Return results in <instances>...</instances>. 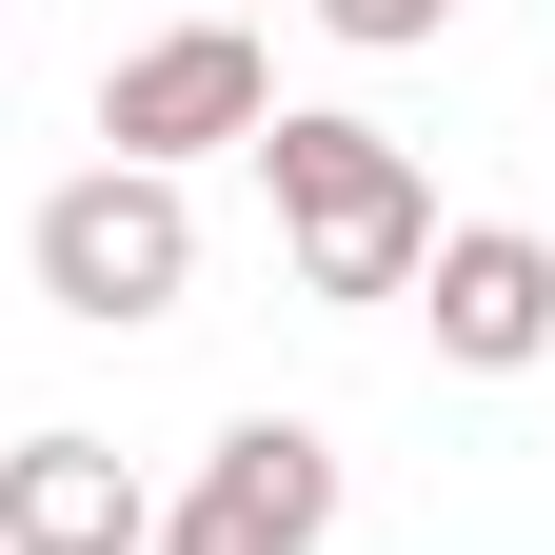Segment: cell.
<instances>
[{"label": "cell", "mask_w": 555, "mask_h": 555, "mask_svg": "<svg viewBox=\"0 0 555 555\" xmlns=\"http://www.w3.org/2000/svg\"><path fill=\"white\" fill-rule=\"evenodd\" d=\"M258 198H278V258H298V298H337V318L437 278V179H416L358 100H278V119H258Z\"/></svg>", "instance_id": "6da1fadb"}, {"label": "cell", "mask_w": 555, "mask_h": 555, "mask_svg": "<svg viewBox=\"0 0 555 555\" xmlns=\"http://www.w3.org/2000/svg\"><path fill=\"white\" fill-rule=\"evenodd\" d=\"M298 21H318L337 60H416V40H456V0H298Z\"/></svg>", "instance_id": "52a82bcc"}, {"label": "cell", "mask_w": 555, "mask_h": 555, "mask_svg": "<svg viewBox=\"0 0 555 555\" xmlns=\"http://www.w3.org/2000/svg\"><path fill=\"white\" fill-rule=\"evenodd\" d=\"M0 21H21V0H0Z\"/></svg>", "instance_id": "9c48e42d"}, {"label": "cell", "mask_w": 555, "mask_h": 555, "mask_svg": "<svg viewBox=\"0 0 555 555\" xmlns=\"http://www.w3.org/2000/svg\"><path fill=\"white\" fill-rule=\"evenodd\" d=\"M0 555H159V476L80 416H40L21 456H0Z\"/></svg>", "instance_id": "8992f818"}, {"label": "cell", "mask_w": 555, "mask_h": 555, "mask_svg": "<svg viewBox=\"0 0 555 555\" xmlns=\"http://www.w3.org/2000/svg\"><path fill=\"white\" fill-rule=\"evenodd\" d=\"M21 278H40V318L139 337V318H179V298H198V198H179V179H139V159H80V179L21 219Z\"/></svg>", "instance_id": "7a4b0ae2"}, {"label": "cell", "mask_w": 555, "mask_h": 555, "mask_svg": "<svg viewBox=\"0 0 555 555\" xmlns=\"http://www.w3.org/2000/svg\"><path fill=\"white\" fill-rule=\"evenodd\" d=\"M258 119H278V60H258V21H159V40H119L100 60V159H139V179H179V159H258Z\"/></svg>", "instance_id": "3957f363"}, {"label": "cell", "mask_w": 555, "mask_h": 555, "mask_svg": "<svg viewBox=\"0 0 555 555\" xmlns=\"http://www.w3.org/2000/svg\"><path fill=\"white\" fill-rule=\"evenodd\" d=\"M318 535H337V437L318 416H238L159 496V555H318Z\"/></svg>", "instance_id": "277c9868"}, {"label": "cell", "mask_w": 555, "mask_h": 555, "mask_svg": "<svg viewBox=\"0 0 555 555\" xmlns=\"http://www.w3.org/2000/svg\"><path fill=\"white\" fill-rule=\"evenodd\" d=\"M179 21H258V0H179Z\"/></svg>", "instance_id": "ba28073f"}, {"label": "cell", "mask_w": 555, "mask_h": 555, "mask_svg": "<svg viewBox=\"0 0 555 555\" xmlns=\"http://www.w3.org/2000/svg\"><path fill=\"white\" fill-rule=\"evenodd\" d=\"M437 358L456 377H535L555 358V219H437Z\"/></svg>", "instance_id": "5b68a950"}]
</instances>
